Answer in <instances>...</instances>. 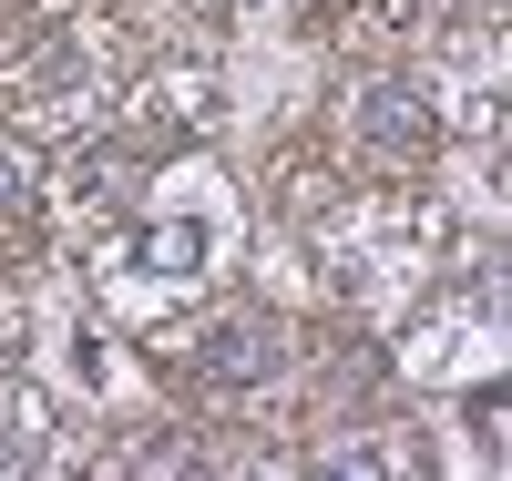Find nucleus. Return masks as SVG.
<instances>
[{
    "label": "nucleus",
    "mask_w": 512,
    "mask_h": 481,
    "mask_svg": "<svg viewBox=\"0 0 512 481\" xmlns=\"http://www.w3.org/2000/svg\"><path fill=\"white\" fill-rule=\"evenodd\" d=\"M195 379L205 389H267V379H287V328L256 318V308L216 318V328L195 338Z\"/></svg>",
    "instance_id": "obj_1"
},
{
    "label": "nucleus",
    "mask_w": 512,
    "mask_h": 481,
    "mask_svg": "<svg viewBox=\"0 0 512 481\" xmlns=\"http://www.w3.org/2000/svg\"><path fill=\"white\" fill-rule=\"evenodd\" d=\"M349 134H359V154H379V164H420L431 134H441V113H431L420 82H369V93L349 103Z\"/></svg>",
    "instance_id": "obj_2"
},
{
    "label": "nucleus",
    "mask_w": 512,
    "mask_h": 481,
    "mask_svg": "<svg viewBox=\"0 0 512 481\" xmlns=\"http://www.w3.org/2000/svg\"><path fill=\"white\" fill-rule=\"evenodd\" d=\"M72 185L93 195V205H134V185H144V164L103 144V154H82V164H72Z\"/></svg>",
    "instance_id": "obj_3"
},
{
    "label": "nucleus",
    "mask_w": 512,
    "mask_h": 481,
    "mask_svg": "<svg viewBox=\"0 0 512 481\" xmlns=\"http://www.w3.org/2000/svg\"><path fill=\"white\" fill-rule=\"evenodd\" d=\"M31 195H41V174H31V154H21L11 134H0V226H21V215H31Z\"/></svg>",
    "instance_id": "obj_4"
}]
</instances>
